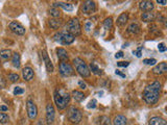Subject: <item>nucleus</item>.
I'll list each match as a JSON object with an SVG mask.
<instances>
[{
    "label": "nucleus",
    "instance_id": "nucleus-1",
    "mask_svg": "<svg viewBox=\"0 0 167 125\" xmlns=\"http://www.w3.org/2000/svg\"><path fill=\"white\" fill-rule=\"evenodd\" d=\"M161 88L162 85L160 82L156 80V82H151L144 89L143 91V99L147 104H155L158 102L160 98V94H161Z\"/></svg>",
    "mask_w": 167,
    "mask_h": 125
},
{
    "label": "nucleus",
    "instance_id": "nucleus-2",
    "mask_svg": "<svg viewBox=\"0 0 167 125\" xmlns=\"http://www.w3.org/2000/svg\"><path fill=\"white\" fill-rule=\"evenodd\" d=\"M54 102L59 109H64L67 107L70 101V95L63 89H56L53 94Z\"/></svg>",
    "mask_w": 167,
    "mask_h": 125
},
{
    "label": "nucleus",
    "instance_id": "nucleus-3",
    "mask_svg": "<svg viewBox=\"0 0 167 125\" xmlns=\"http://www.w3.org/2000/svg\"><path fill=\"white\" fill-rule=\"evenodd\" d=\"M68 34L73 36L75 38L76 36H80L82 34V27H80V23L77 18H72L68 21L67 25H66V30Z\"/></svg>",
    "mask_w": 167,
    "mask_h": 125
},
{
    "label": "nucleus",
    "instance_id": "nucleus-4",
    "mask_svg": "<svg viewBox=\"0 0 167 125\" xmlns=\"http://www.w3.org/2000/svg\"><path fill=\"white\" fill-rule=\"evenodd\" d=\"M73 64H74V67H75L76 71L77 73L80 74L82 77H89L90 76V70L88 65L86 64L80 58H75L73 60Z\"/></svg>",
    "mask_w": 167,
    "mask_h": 125
},
{
    "label": "nucleus",
    "instance_id": "nucleus-5",
    "mask_svg": "<svg viewBox=\"0 0 167 125\" xmlns=\"http://www.w3.org/2000/svg\"><path fill=\"white\" fill-rule=\"evenodd\" d=\"M53 40L56 42H59V43L62 44V45H70L71 43H73L75 38L64 30V31L56 32L53 36Z\"/></svg>",
    "mask_w": 167,
    "mask_h": 125
},
{
    "label": "nucleus",
    "instance_id": "nucleus-6",
    "mask_svg": "<svg viewBox=\"0 0 167 125\" xmlns=\"http://www.w3.org/2000/svg\"><path fill=\"white\" fill-rule=\"evenodd\" d=\"M67 117L69 119L70 122L72 123H80L83 119V115L80 113V111L78 109H76L75 106H70L67 111Z\"/></svg>",
    "mask_w": 167,
    "mask_h": 125
},
{
    "label": "nucleus",
    "instance_id": "nucleus-7",
    "mask_svg": "<svg viewBox=\"0 0 167 125\" xmlns=\"http://www.w3.org/2000/svg\"><path fill=\"white\" fill-rule=\"evenodd\" d=\"M26 111H27L28 118L30 120H35L38 115V109H37V105L35 104V102L32 99H28L26 102Z\"/></svg>",
    "mask_w": 167,
    "mask_h": 125
},
{
    "label": "nucleus",
    "instance_id": "nucleus-8",
    "mask_svg": "<svg viewBox=\"0 0 167 125\" xmlns=\"http://www.w3.org/2000/svg\"><path fill=\"white\" fill-rule=\"evenodd\" d=\"M59 69H60V73L63 76H71L74 74V70L72 68V66L69 63L66 62H61L60 66H59Z\"/></svg>",
    "mask_w": 167,
    "mask_h": 125
},
{
    "label": "nucleus",
    "instance_id": "nucleus-9",
    "mask_svg": "<svg viewBox=\"0 0 167 125\" xmlns=\"http://www.w3.org/2000/svg\"><path fill=\"white\" fill-rule=\"evenodd\" d=\"M82 12L85 15H91L96 12V3L91 0H88L83 3L82 6Z\"/></svg>",
    "mask_w": 167,
    "mask_h": 125
},
{
    "label": "nucleus",
    "instance_id": "nucleus-10",
    "mask_svg": "<svg viewBox=\"0 0 167 125\" xmlns=\"http://www.w3.org/2000/svg\"><path fill=\"white\" fill-rule=\"evenodd\" d=\"M56 119V109L51 103L46 105V122L48 125H51Z\"/></svg>",
    "mask_w": 167,
    "mask_h": 125
},
{
    "label": "nucleus",
    "instance_id": "nucleus-11",
    "mask_svg": "<svg viewBox=\"0 0 167 125\" xmlns=\"http://www.w3.org/2000/svg\"><path fill=\"white\" fill-rule=\"evenodd\" d=\"M8 27H10V29L12 30L14 34H18V36H23V34H25V27L17 21L11 22V23L8 24Z\"/></svg>",
    "mask_w": 167,
    "mask_h": 125
},
{
    "label": "nucleus",
    "instance_id": "nucleus-12",
    "mask_svg": "<svg viewBox=\"0 0 167 125\" xmlns=\"http://www.w3.org/2000/svg\"><path fill=\"white\" fill-rule=\"evenodd\" d=\"M22 76H23V79L25 80V82H30L35 76L34 70L30 67L23 68V70H22Z\"/></svg>",
    "mask_w": 167,
    "mask_h": 125
},
{
    "label": "nucleus",
    "instance_id": "nucleus-13",
    "mask_svg": "<svg viewBox=\"0 0 167 125\" xmlns=\"http://www.w3.org/2000/svg\"><path fill=\"white\" fill-rule=\"evenodd\" d=\"M139 7L140 10H142L143 12H151L155 7L153 1H147V0H144V1L139 2Z\"/></svg>",
    "mask_w": 167,
    "mask_h": 125
},
{
    "label": "nucleus",
    "instance_id": "nucleus-14",
    "mask_svg": "<svg viewBox=\"0 0 167 125\" xmlns=\"http://www.w3.org/2000/svg\"><path fill=\"white\" fill-rule=\"evenodd\" d=\"M42 55H43V60H44V63H45V67H46V70H47L49 73H51V72H53V65H52L51 61H50L49 56H48L47 52L45 51V50H43V52H42Z\"/></svg>",
    "mask_w": 167,
    "mask_h": 125
},
{
    "label": "nucleus",
    "instance_id": "nucleus-15",
    "mask_svg": "<svg viewBox=\"0 0 167 125\" xmlns=\"http://www.w3.org/2000/svg\"><path fill=\"white\" fill-rule=\"evenodd\" d=\"M153 72L157 75H162V74L166 73L167 72V64L165 62L160 63L159 65H157L153 69Z\"/></svg>",
    "mask_w": 167,
    "mask_h": 125
},
{
    "label": "nucleus",
    "instance_id": "nucleus-16",
    "mask_svg": "<svg viewBox=\"0 0 167 125\" xmlns=\"http://www.w3.org/2000/svg\"><path fill=\"white\" fill-rule=\"evenodd\" d=\"M53 7H62L63 10H67V12H72L73 10V5L71 3H68V2H53Z\"/></svg>",
    "mask_w": 167,
    "mask_h": 125
},
{
    "label": "nucleus",
    "instance_id": "nucleus-17",
    "mask_svg": "<svg viewBox=\"0 0 167 125\" xmlns=\"http://www.w3.org/2000/svg\"><path fill=\"white\" fill-rule=\"evenodd\" d=\"M56 55L61 62L68 61V52L64 48H56Z\"/></svg>",
    "mask_w": 167,
    "mask_h": 125
},
{
    "label": "nucleus",
    "instance_id": "nucleus-18",
    "mask_svg": "<svg viewBox=\"0 0 167 125\" xmlns=\"http://www.w3.org/2000/svg\"><path fill=\"white\" fill-rule=\"evenodd\" d=\"M12 63H13V66H14L15 68H17V69L20 68L21 58H20V54H19L18 52H15V53L12 54Z\"/></svg>",
    "mask_w": 167,
    "mask_h": 125
},
{
    "label": "nucleus",
    "instance_id": "nucleus-19",
    "mask_svg": "<svg viewBox=\"0 0 167 125\" xmlns=\"http://www.w3.org/2000/svg\"><path fill=\"white\" fill-rule=\"evenodd\" d=\"M157 16H156L155 13H151V12H146L142 14V20L144 22H153L156 20Z\"/></svg>",
    "mask_w": 167,
    "mask_h": 125
},
{
    "label": "nucleus",
    "instance_id": "nucleus-20",
    "mask_svg": "<svg viewBox=\"0 0 167 125\" xmlns=\"http://www.w3.org/2000/svg\"><path fill=\"white\" fill-rule=\"evenodd\" d=\"M148 125H167L166 121L161 117H153L148 122Z\"/></svg>",
    "mask_w": 167,
    "mask_h": 125
},
{
    "label": "nucleus",
    "instance_id": "nucleus-21",
    "mask_svg": "<svg viewBox=\"0 0 167 125\" xmlns=\"http://www.w3.org/2000/svg\"><path fill=\"white\" fill-rule=\"evenodd\" d=\"M114 125H126L127 124V120L124 116L122 115H118L114 118V121H113Z\"/></svg>",
    "mask_w": 167,
    "mask_h": 125
},
{
    "label": "nucleus",
    "instance_id": "nucleus-22",
    "mask_svg": "<svg viewBox=\"0 0 167 125\" xmlns=\"http://www.w3.org/2000/svg\"><path fill=\"white\" fill-rule=\"evenodd\" d=\"M72 96H73L74 100H75V101H77V102H82V101H84V100H85V98H86V96L84 95L83 92L76 91V90H74V91L72 92Z\"/></svg>",
    "mask_w": 167,
    "mask_h": 125
},
{
    "label": "nucleus",
    "instance_id": "nucleus-23",
    "mask_svg": "<svg viewBox=\"0 0 167 125\" xmlns=\"http://www.w3.org/2000/svg\"><path fill=\"white\" fill-rule=\"evenodd\" d=\"M129 21V14L127 13H122L117 19V24L119 26H123L126 24V22Z\"/></svg>",
    "mask_w": 167,
    "mask_h": 125
},
{
    "label": "nucleus",
    "instance_id": "nucleus-24",
    "mask_svg": "<svg viewBox=\"0 0 167 125\" xmlns=\"http://www.w3.org/2000/svg\"><path fill=\"white\" fill-rule=\"evenodd\" d=\"M12 58V51L10 49L0 50V58L3 61H8V58Z\"/></svg>",
    "mask_w": 167,
    "mask_h": 125
},
{
    "label": "nucleus",
    "instance_id": "nucleus-25",
    "mask_svg": "<svg viewBox=\"0 0 167 125\" xmlns=\"http://www.w3.org/2000/svg\"><path fill=\"white\" fill-rule=\"evenodd\" d=\"M89 70L90 72H92L93 74H95V75H100L102 74V70L99 69V67H98L97 65H96L95 63H91L89 65Z\"/></svg>",
    "mask_w": 167,
    "mask_h": 125
},
{
    "label": "nucleus",
    "instance_id": "nucleus-26",
    "mask_svg": "<svg viewBox=\"0 0 167 125\" xmlns=\"http://www.w3.org/2000/svg\"><path fill=\"white\" fill-rule=\"evenodd\" d=\"M127 31L131 34H139L140 32V26L137 23H132L131 25L127 27Z\"/></svg>",
    "mask_w": 167,
    "mask_h": 125
},
{
    "label": "nucleus",
    "instance_id": "nucleus-27",
    "mask_svg": "<svg viewBox=\"0 0 167 125\" xmlns=\"http://www.w3.org/2000/svg\"><path fill=\"white\" fill-rule=\"evenodd\" d=\"M49 25L52 29H59L60 26L62 25V21L58 20V19H50L49 20Z\"/></svg>",
    "mask_w": 167,
    "mask_h": 125
},
{
    "label": "nucleus",
    "instance_id": "nucleus-28",
    "mask_svg": "<svg viewBox=\"0 0 167 125\" xmlns=\"http://www.w3.org/2000/svg\"><path fill=\"white\" fill-rule=\"evenodd\" d=\"M49 13H50V16L53 17V19H56V18H59V17H61V10H59V8H56V7H52V8H50Z\"/></svg>",
    "mask_w": 167,
    "mask_h": 125
},
{
    "label": "nucleus",
    "instance_id": "nucleus-29",
    "mask_svg": "<svg viewBox=\"0 0 167 125\" xmlns=\"http://www.w3.org/2000/svg\"><path fill=\"white\" fill-rule=\"evenodd\" d=\"M104 26H105V29H111L112 28V26H113V19L110 17V18H107L104 21Z\"/></svg>",
    "mask_w": 167,
    "mask_h": 125
},
{
    "label": "nucleus",
    "instance_id": "nucleus-30",
    "mask_svg": "<svg viewBox=\"0 0 167 125\" xmlns=\"http://www.w3.org/2000/svg\"><path fill=\"white\" fill-rule=\"evenodd\" d=\"M8 120H10V118H8V116L5 113H0V123L5 124Z\"/></svg>",
    "mask_w": 167,
    "mask_h": 125
},
{
    "label": "nucleus",
    "instance_id": "nucleus-31",
    "mask_svg": "<svg viewBox=\"0 0 167 125\" xmlns=\"http://www.w3.org/2000/svg\"><path fill=\"white\" fill-rule=\"evenodd\" d=\"M8 79L12 82H16L19 80V75L17 73H11L10 75H8Z\"/></svg>",
    "mask_w": 167,
    "mask_h": 125
},
{
    "label": "nucleus",
    "instance_id": "nucleus-32",
    "mask_svg": "<svg viewBox=\"0 0 167 125\" xmlns=\"http://www.w3.org/2000/svg\"><path fill=\"white\" fill-rule=\"evenodd\" d=\"M24 93V89L21 87H16L14 89V94L15 95H21V94Z\"/></svg>",
    "mask_w": 167,
    "mask_h": 125
},
{
    "label": "nucleus",
    "instance_id": "nucleus-33",
    "mask_svg": "<svg viewBox=\"0 0 167 125\" xmlns=\"http://www.w3.org/2000/svg\"><path fill=\"white\" fill-rule=\"evenodd\" d=\"M143 63L145 65H156L157 61L155 58H145V60H143Z\"/></svg>",
    "mask_w": 167,
    "mask_h": 125
},
{
    "label": "nucleus",
    "instance_id": "nucleus-34",
    "mask_svg": "<svg viewBox=\"0 0 167 125\" xmlns=\"http://www.w3.org/2000/svg\"><path fill=\"white\" fill-rule=\"evenodd\" d=\"M100 120H102V122H100V124L102 125H110V119L108 117H105V116H102V117H100Z\"/></svg>",
    "mask_w": 167,
    "mask_h": 125
},
{
    "label": "nucleus",
    "instance_id": "nucleus-35",
    "mask_svg": "<svg viewBox=\"0 0 167 125\" xmlns=\"http://www.w3.org/2000/svg\"><path fill=\"white\" fill-rule=\"evenodd\" d=\"M96 104H97V101H96L95 99H92L91 101L89 102V104H88V109H95Z\"/></svg>",
    "mask_w": 167,
    "mask_h": 125
},
{
    "label": "nucleus",
    "instance_id": "nucleus-36",
    "mask_svg": "<svg viewBox=\"0 0 167 125\" xmlns=\"http://www.w3.org/2000/svg\"><path fill=\"white\" fill-rule=\"evenodd\" d=\"M158 49H159L160 52H165L166 51V46L164 43H160L159 45H158Z\"/></svg>",
    "mask_w": 167,
    "mask_h": 125
},
{
    "label": "nucleus",
    "instance_id": "nucleus-37",
    "mask_svg": "<svg viewBox=\"0 0 167 125\" xmlns=\"http://www.w3.org/2000/svg\"><path fill=\"white\" fill-rule=\"evenodd\" d=\"M133 53L136 54V56H137V58H141V56H142V48L141 47L138 48L137 51H133Z\"/></svg>",
    "mask_w": 167,
    "mask_h": 125
},
{
    "label": "nucleus",
    "instance_id": "nucleus-38",
    "mask_svg": "<svg viewBox=\"0 0 167 125\" xmlns=\"http://www.w3.org/2000/svg\"><path fill=\"white\" fill-rule=\"evenodd\" d=\"M129 65V62H118V63H117V66H118V67H122V68L127 67Z\"/></svg>",
    "mask_w": 167,
    "mask_h": 125
},
{
    "label": "nucleus",
    "instance_id": "nucleus-39",
    "mask_svg": "<svg viewBox=\"0 0 167 125\" xmlns=\"http://www.w3.org/2000/svg\"><path fill=\"white\" fill-rule=\"evenodd\" d=\"M78 85H80V89H83V90H85L86 88H87V85H86L85 82H82V80H80V82H78Z\"/></svg>",
    "mask_w": 167,
    "mask_h": 125
},
{
    "label": "nucleus",
    "instance_id": "nucleus-40",
    "mask_svg": "<svg viewBox=\"0 0 167 125\" xmlns=\"http://www.w3.org/2000/svg\"><path fill=\"white\" fill-rule=\"evenodd\" d=\"M122 56H123V52H122V51H119V52H117V53L115 54L116 58H122Z\"/></svg>",
    "mask_w": 167,
    "mask_h": 125
},
{
    "label": "nucleus",
    "instance_id": "nucleus-41",
    "mask_svg": "<svg viewBox=\"0 0 167 125\" xmlns=\"http://www.w3.org/2000/svg\"><path fill=\"white\" fill-rule=\"evenodd\" d=\"M115 73H116V75H119V76H121L122 78H125V74L121 73V72H120L119 70H116V71H115Z\"/></svg>",
    "mask_w": 167,
    "mask_h": 125
},
{
    "label": "nucleus",
    "instance_id": "nucleus-42",
    "mask_svg": "<svg viewBox=\"0 0 167 125\" xmlns=\"http://www.w3.org/2000/svg\"><path fill=\"white\" fill-rule=\"evenodd\" d=\"M4 85H5V83L3 82V78H2V76H0V89L4 88Z\"/></svg>",
    "mask_w": 167,
    "mask_h": 125
},
{
    "label": "nucleus",
    "instance_id": "nucleus-43",
    "mask_svg": "<svg viewBox=\"0 0 167 125\" xmlns=\"http://www.w3.org/2000/svg\"><path fill=\"white\" fill-rule=\"evenodd\" d=\"M8 109V107L5 106V105H1V106H0V111L1 112H6Z\"/></svg>",
    "mask_w": 167,
    "mask_h": 125
},
{
    "label": "nucleus",
    "instance_id": "nucleus-44",
    "mask_svg": "<svg viewBox=\"0 0 167 125\" xmlns=\"http://www.w3.org/2000/svg\"><path fill=\"white\" fill-rule=\"evenodd\" d=\"M91 22H89L88 21L87 23H86V30H90V27H91Z\"/></svg>",
    "mask_w": 167,
    "mask_h": 125
},
{
    "label": "nucleus",
    "instance_id": "nucleus-45",
    "mask_svg": "<svg viewBox=\"0 0 167 125\" xmlns=\"http://www.w3.org/2000/svg\"><path fill=\"white\" fill-rule=\"evenodd\" d=\"M157 3L162 4V5H166L167 1H165V0H158V1H157Z\"/></svg>",
    "mask_w": 167,
    "mask_h": 125
},
{
    "label": "nucleus",
    "instance_id": "nucleus-46",
    "mask_svg": "<svg viewBox=\"0 0 167 125\" xmlns=\"http://www.w3.org/2000/svg\"><path fill=\"white\" fill-rule=\"evenodd\" d=\"M37 125H43V123H42V121H39L38 123H37Z\"/></svg>",
    "mask_w": 167,
    "mask_h": 125
}]
</instances>
